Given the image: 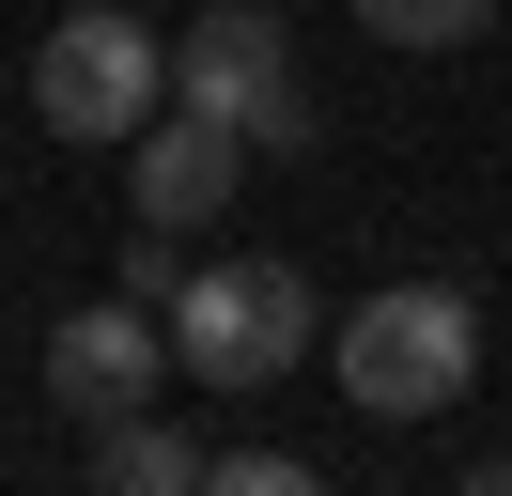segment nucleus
Instances as JSON below:
<instances>
[{"instance_id":"nucleus-1","label":"nucleus","mask_w":512,"mask_h":496,"mask_svg":"<svg viewBox=\"0 0 512 496\" xmlns=\"http://www.w3.org/2000/svg\"><path fill=\"white\" fill-rule=\"evenodd\" d=\"M171 109L233 124L249 155H311V140H326L311 78H295V16H280V0H202V16L171 31Z\"/></svg>"},{"instance_id":"nucleus-2","label":"nucleus","mask_w":512,"mask_h":496,"mask_svg":"<svg viewBox=\"0 0 512 496\" xmlns=\"http://www.w3.org/2000/svg\"><path fill=\"white\" fill-rule=\"evenodd\" d=\"M342 403L357 419H450V403L481 388V310L450 295V279H388V295L342 310Z\"/></svg>"},{"instance_id":"nucleus-3","label":"nucleus","mask_w":512,"mask_h":496,"mask_svg":"<svg viewBox=\"0 0 512 496\" xmlns=\"http://www.w3.org/2000/svg\"><path fill=\"white\" fill-rule=\"evenodd\" d=\"M311 341H326L311 279L264 264V248H233V264H187V279H171V372H187V388H280Z\"/></svg>"},{"instance_id":"nucleus-4","label":"nucleus","mask_w":512,"mask_h":496,"mask_svg":"<svg viewBox=\"0 0 512 496\" xmlns=\"http://www.w3.org/2000/svg\"><path fill=\"white\" fill-rule=\"evenodd\" d=\"M156 109H171V31H156V16H125V0L47 16V47H32V124H47V140L125 155Z\"/></svg>"},{"instance_id":"nucleus-5","label":"nucleus","mask_w":512,"mask_h":496,"mask_svg":"<svg viewBox=\"0 0 512 496\" xmlns=\"http://www.w3.org/2000/svg\"><path fill=\"white\" fill-rule=\"evenodd\" d=\"M171 388V310L156 295H94L47 326V403H78V419H125V403Z\"/></svg>"},{"instance_id":"nucleus-6","label":"nucleus","mask_w":512,"mask_h":496,"mask_svg":"<svg viewBox=\"0 0 512 496\" xmlns=\"http://www.w3.org/2000/svg\"><path fill=\"white\" fill-rule=\"evenodd\" d=\"M233 171H249V140H233V124H202V109H156V124L125 140L140 233H202V217H233Z\"/></svg>"},{"instance_id":"nucleus-7","label":"nucleus","mask_w":512,"mask_h":496,"mask_svg":"<svg viewBox=\"0 0 512 496\" xmlns=\"http://www.w3.org/2000/svg\"><path fill=\"white\" fill-rule=\"evenodd\" d=\"M94 481H109V496H187L202 450L156 419V403H125V419H94Z\"/></svg>"},{"instance_id":"nucleus-8","label":"nucleus","mask_w":512,"mask_h":496,"mask_svg":"<svg viewBox=\"0 0 512 496\" xmlns=\"http://www.w3.org/2000/svg\"><path fill=\"white\" fill-rule=\"evenodd\" d=\"M357 31H373V47H481L497 0H357Z\"/></svg>"},{"instance_id":"nucleus-9","label":"nucleus","mask_w":512,"mask_h":496,"mask_svg":"<svg viewBox=\"0 0 512 496\" xmlns=\"http://www.w3.org/2000/svg\"><path fill=\"white\" fill-rule=\"evenodd\" d=\"M202 481H218V496H311L326 465L311 450H202Z\"/></svg>"}]
</instances>
